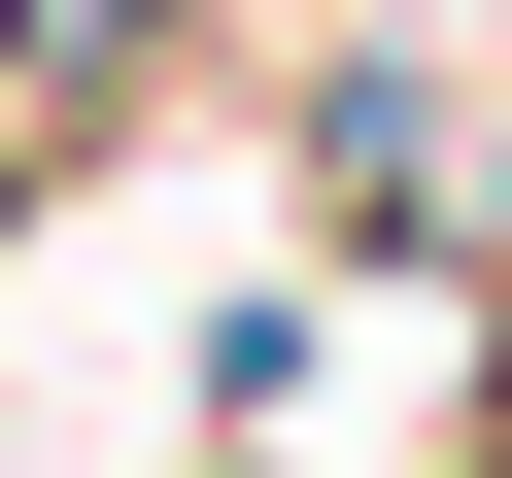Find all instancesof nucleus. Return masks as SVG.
<instances>
[{
    "mask_svg": "<svg viewBox=\"0 0 512 478\" xmlns=\"http://www.w3.org/2000/svg\"><path fill=\"white\" fill-rule=\"evenodd\" d=\"M444 205H478L444 69H410V35H342V69H308V239H444Z\"/></svg>",
    "mask_w": 512,
    "mask_h": 478,
    "instance_id": "f257e3e1",
    "label": "nucleus"
},
{
    "mask_svg": "<svg viewBox=\"0 0 512 478\" xmlns=\"http://www.w3.org/2000/svg\"><path fill=\"white\" fill-rule=\"evenodd\" d=\"M205 69V0H0V171H69V137H137Z\"/></svg>",
    "mask_w": 512,
    "mask_h": 478,
    "instance_id": "f03ea898",
    "label": "nucleus"
},
{
    "mask_svg": "<svg viewBox=\"0 0 512 478\" xmlns=\"http://www.w3.org/2000/svg\"><path fill=\"white\" fill-rule=\"evenodd\" d=\"M478 478H512V444H478Z\"/></svg>",
    "mask_w": 512,
    "mask_h": 478,
    "instance_id": "7ed1b4c3",
    "label": "nucleus"
}]
</instances>
